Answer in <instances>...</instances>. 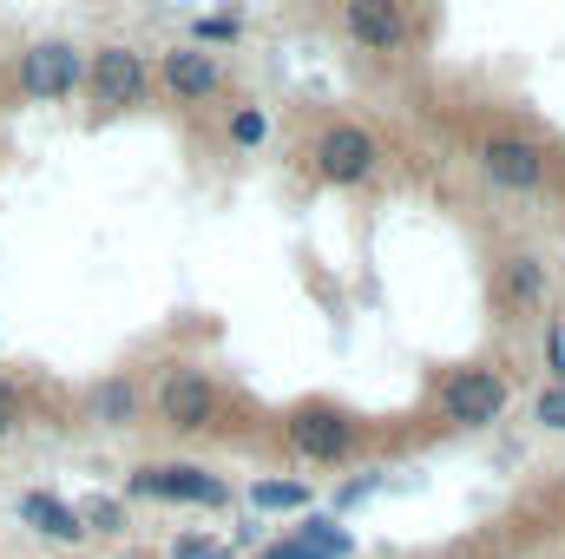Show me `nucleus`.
<instances>
[{"label": "nucleus", "mask_w": 565, "mask_h": 559, "mask_svg": "<svg viewBox=\"0 0 565 559\" xmlns=\"http://www.w3.org/2000/svg\"><path fill=\"white\" fill-rule=\"evenodd\" d=\"M440 415L454 428H493L507 415V382L493 369H454L440 382Z\"/></svg>", "instance_id": "nucleus-1"}, {"label": "nucleus", "mask_w": 565, "mask_h": 559, "mask_svg": "<svg viewBox=\"0 0 565 559\" xmlns=\"http://www.w3.org/2000/svg\"><path fill=\"white\" fill-rule=\"evenodd\" d=\"M79 80H86V60L73 40H40L20 53V93L26 99H73Z\"/></svg>", "instance_id": "nucleus-2"}, {"label": "nucleus", "mask_w": 565, "mask_h": 559, "mask_svg": "<svg viewBox=\"0 0 565 559\" xmlns=\"http://www.w3.org/2000/svg\"><path fill=\"white\" fill-rule=\"evenodd\" d=\"M132 494L145 500H191V507H224V481L191 467V461H158V467H139L132 474Z\"/></svg>", "instance_id": "nucleus-3"}, {"label": "nucleus", "mask_w": 565, "mask_h": 559, "mask_svg": "<svg viewBox=\"0 0 565 559\" xmlns=\"http://www.w3.org/2000/svg\"><path fill=\"white\" fill-rule=\"evenodd\" d=\"M158 415L171 428H184V434H204L217 421V389L204 382V369H171L158 382Z\"/></svg>", "instance_id": "nucleus-4"}, {"label": "nucleus", "mask_w": 565, "mask_h": 559, "mask_svg": "<svg viewBox=\"0 0 565 559\" xmlns=\"http://www.w3.org/2000/svg\"><path fill=\"white\" fill-rule=\"evenodd\" d=\"M375 165H382V145L369 139L362 126H335L316 145V171L329 184H362V178H375Z\"/></svg>", "instance_id": "nucleus-5"}, {"label": "nucleus", "mask_w": 565, "mask_h": 559, "mask_svg": "<svg viewBox=\"0 0 565 559\" xmlns=\"http://www.w3.org/2000/svg\"><path fill=\"white\" fill-rule=\"evenodd\" d=\"M480 171L507 191H540L546 184V151L533 139H487L480 145Z\"/></svg>", "instance_id": "nucleus-6"}, {"label": "nucleus", "mask_w": 565, "mask_h": 559, "mask_svg": "<svg viewBox=\"0 0 565 559\" xmlns=\"http://www.w3.org/2000/svg\"><path fill=\"white\" fill-rule=\"evenodd\" d=\"M342 27H349V40L369 46V53H395V46L408 40L402 0H349V7H342Z\"/></svg>", "instance_id": "nucleus-7"}, {"label": "nucleus", "mask_w": 565, "mask_h": 559, "mask_svg": "<svg viewBox=\"0 0 565 559\" xmlns=\"http://www.w3.org/2000/svg\"><path fill=\"white\" fill-rule=\"evenodd\" d=\"M93 99L99 106H139L145 99V60L132 46H99L93 53Z\"/></svg>", "instance_id": "nucleus-8"}, {"label": "nucleus", "mask_w": 565, "mask_h": 559, "mask_svg": "<svg viewBox=\"0 0 565 559\" xmlns=\"http://www.w3.org/2000/svg\"><path fill=\"white\" fill-rule=\"evenodd\" d=\"M349 441H355V428L335 415V409H296V415H289V447H296L302 461H342Z\"/></svg>", "instance_id": "nucleus-9"}, {"label": "nucleus", "mask_w": 565, "mask_h": 559, "mask_svg": "<svg viewBox=\"0 0 565 559\" xmlns=\"http://www.w3.org/2000/svg\"><path fill=\"white\" fill-rule=\"evenodd\" d=\"M349 547H355V540H349L329 514H309L289 540H277V547H270V559H349Z\"/></svg>", "instance_id": "nucleus-10"}, {"label": "nucleus", "mask_w": 565, "mask_h": 559, "mask_svg": "<svg viewBox=\"0 0 565 559\" xmlns=\"http://www.w3.org/2000/svg\"><path fill=\"white\" fill-rule=\"evenodd\" d=\"M164 86H171L178 99H211V93H217V66H211V53H198V46L164 53Z\"/></svg>", "instance_id": "nucleus-11"}, {"label": "nucleus", "mask_w": 565, "mask_h": 559, "mask_svg": "<svg viewBox=\"0 0 565 559\" xmlns=\"http://www.w3.org/2000/svg\"><path fill=\"white\" fill-rule=\"evenodd\" d=\"M20 520L40 527L46 540H86L79 507H66V500H53V494H20Z\"/></svg>", "instance_id": "nucleus-12"}, {"label": "nucleus", "mask_w": 565, "mask_h": 559, "mask_svg": "<svg viewBox=\"0 0 565 559\" xmlns=\"http://www.w3.org/2000/svg\"><path fill=\"white\" fill-rule=\"evenodd\" d=\"M507 303L513 309H540L546 303V264L540 257H526V251L507 257Z\"/></svg>", "instance_id": "nucleus-13"}, {"label": "nucleus", "mask_w": 565, "mask_h": 559, "mask_svg": "<svg viewBox=\"0 0 565 559\" xmlns=\"http://www.w3.org/2000/svg\"><path fill=\"white\" fill-rule=\"evenodd\" d=\"M93 421H106V428L132 421V389H126V382H99V389H93Z\"/></svg>", "instance_id": "nucleus-14"}, {"label": "nucleus", "mask_w": 565, "mask_h": 559, "mask_svg": "<svg viewBox=\"0 0 565 559\" xmlns=\"http://www.w3.org/2000/svg\"><path fill=\"white\" fill-rule=\"evenodd\" d=\"M250 500H257L264 514H296V507H302L309 494H302L296 481H257V487H250Z\"/></svg>", "instance_id": "nucleus-15"}, {"label": "nucleus", "mask_w": 565, "mask_h": 559, "mask_svg": "<svg viewBox=\"0 0 565 559\" xmlns=\"http://www.w3.org/2000/svg\"><path fill=\"white\" fill-rule=\"evenodd\" d=\"M79 520H86V534H119V520H126V507H119V500H93V507H86Z\"/></svg>", "instance_id": "nucleus-16"}, {"label": "nucleus", "mask_w": 565, "mask_h": 559, "mask_svg": "<svg viewBox=\"0 0 565 559\" xmlns=\"http://www.w3.org/2000/svg\"><path fill=\"white\" fill-rule=\"evenodd\" d=\"M533 415L546 421V428H559V434H565V382H553V389H540V402H533Z\"/></svg>", "instance_id": "nucleus-17"}, {"label": "nucleus", "mask_w": 565, "mask_h": 559, "mask_svg": "<svg viewBox=\"0 0 565 559\" xmlns=\"http://www.w3.org/2000/svg\"><path fill=\"white\" fill-rule=\"evenodd\" d=\"M231 139H237V145H257V139H264V113H257V106H244V113L231 119Z\"/></svg>", "instance_id": "nucleus-18"}, {"label": "nucleus", "mask_w": 565, "mask_h": 559, "mask_svg": "<svg viewBox=\"0 0 565 559\" xmlns=\"http://www.w3.org/2000/svg\"><path fill=\"white\" fill-rule=\"evenodd\" d=\"M198 40H237V13H211V20H198Z\"/></svg>", "instance_id": "nucleus-19"}, {"label": "nucleus", "mask_w": 565, "mask_h": 559, "mask_svg": "<svg viewBox=\"0 0 565 559\" xmlns=\"http://www.w3.org/2000/svg\"><path fill=\"white\" fill-rule=\"evenodd\" d=\"M171 559H231V553H224V547H211V540H178Z\"/></svg>", "instance_id": "nucleus-20"}, {"label": "nucleus", "mask_w": 565, "mask_h": 559, "mask_svg": "<svg viewBox=\"0 0 565 559\" xmlns=\"http://www.w3.org/2000/svg\"><path fill=\"white\" fill-rule=\"evenodd\" d=\"M13 421H20V395L0 382V434H13Z\"/></svg>", "instance_id": "nucleus-21"}]
</instances>
